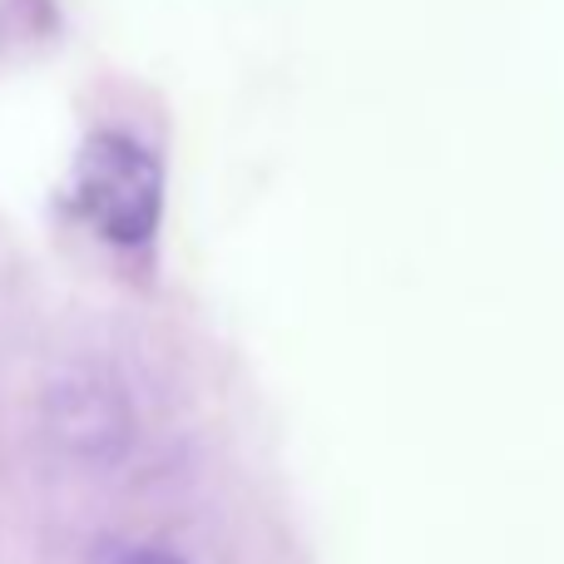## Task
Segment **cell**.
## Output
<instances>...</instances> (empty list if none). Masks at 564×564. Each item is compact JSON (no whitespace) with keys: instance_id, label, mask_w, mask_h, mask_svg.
I'll use <instances>...</instances> for the list:
<instances>
[{"instance_id":"6da1fadb","label":"cell","mask_w":564,"mask_h":564,"mask_svg":"<svg viewBox=\"0 0 564 564\" xmlns=\"http://www.w3.org/2000/svg\"><path fill=\"white\" fill-rule=\"evenodd\" d=\"M69 208L105 243L139 248L164 214V169L129 134H89L69 169Z\"/></svg>"},{"instance_id":"7a4b0ae2","label":"cell","mask_w":564,"mask_h":564,"mask_svg":"<svg viewBox=\"0 0 564 564\" xmlns=\"http://www.w3.org/2000/svg\"><path fill=\"white\" fill-rule=\"evenodd\" d=\"M119 564H184V560L169 555V550H129Z\"/></svg>"}]
</instances>
